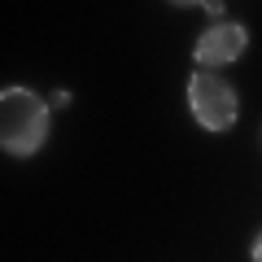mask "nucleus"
Returning <instances> with one entry per match:
<instances>
[{
    "mask_svg": "<svg viewBox=\"0 0 262 262\" xmlns=\"http://www.w3.org/2000/svg\"><path fill=\"white\" fill-rule=\"evenodd\" d=\"M48 140V105L27 88H5L0 96V144L5 153H35Z\"/></svg>",
    "mask_w": 262,
    "mask_h": 262,
    "instance_id": "f257e3e1",
    "label": "nucleus"
},
{
    "mask_svg": "<svg viewBox=\"0 0 262 262\" xmlns=\"http://www.w3.org/2000/svg\"><path fill=\"white\" fill-rule=\"evenodd\" d=\"M253 262H262V236L253 241Z\"/></svg>",
    "mask_w": 262,
    "mask_h": 262,
    "instance_id": "20e7f679",
    "label": "nucleus"
},
{
    "mask_svg": "<svg viewBox=\"0 0 262 262\" xmlns=\"http://www.w3.org/2000/svg\"><path fill=\"white\" fill-rule=\"evenodd\" d=\"M245 44H249L245 27H236V22H214L206 35L196 39L192 57H196L201 66H227V61H236V57L245 53Z\"/></svg>",
    "mask_w": 262,
    "mask_h": 262,
    "instance_id": "7ed1b4c3",
    "label": "nucleus"
},
{
    "mask_svg": "<svg viewBox=\"0 0 262 262\" xmlns=\"http://www.w3.org/2000/svg\"><path fill=\"white\" fill-rule=\"evenodd\" d=\"M188 105H192L196 122L206 131H227L236 122V92L219 75H210V70L188 79Z\"/></svg>",
    "mask_w": 262,
    "mask_h": 262,
    "instance_id": "f03ea898",
    "label": "nucleus"
}]
</instances>
